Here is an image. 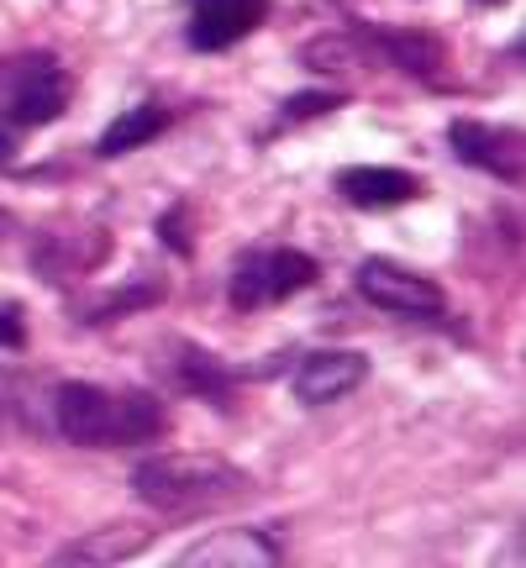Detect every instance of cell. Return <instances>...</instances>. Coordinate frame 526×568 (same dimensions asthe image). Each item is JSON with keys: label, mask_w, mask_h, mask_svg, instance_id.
Wrapping results in <instances>:
<instances>
[{"label": "cell", "mask_w": 526, "mask_h": 568, "mask_svg": "<svg viewBox=\"0 0 526 568\" xmlns=\"http://www.w3.org/2000/svg\"><path fill=\"white\" fill-rule=\"evenodd\" d=\"M163 126H169V111H163V105H132V111H122V116L101 132L95 153H101V159H122V153H132L142 142H153Z\"/></svg>", "instance_id": "obj_13"}, {"label": "cell", "mask_w": 526, "mask_h": 568, "mask_svg": "<svg viewBox=\"0 0 526 568\" xmlns=\"http://www.w3.org/2000/svg\"><path fill=\"white\" fill-rule=\"evenodd\" d=\"M184 568H269L280 564V548L263 531H211L205 542L180 552Z\"/></svg>", "instance_id": "obj_9"}, {"label": "cell", "mask_w": 526, "mask_h": 568, "mask_svg": "<svg viewBox=\"0 0 526 568\" xmlns=\"http://www.w3.org/2000/svg\"><path fill=\"white\" fill-rule=\"evenodd\" d=\"M316 284V258H305L301 247H274V253H247L243 264L232 268L226 295L237 311H259V305L290 301Z\"/></svg>", "instance_id": "obj_3"}, {"label": "cell", "mask_w": 526, "mask_h": 568, "mask_svg": "<svg viewBox=\"0 0 526 568\" xmlns=\"http://www.w3.org/2000/svg\"><path fill=\"white\" fill-rule=\"evenodd\" d=\"M53 422L74 447H117V443H153L169 432V410L142 395H111L101 385H84V379H63L53 389Z\"/></svg>", "instance_id": "obj_1"}, {"label": "cell", "mask_w": 526, "mask_h": 568, "mask_svg": "<svg viewBox=\"0 0 526 568\" xmlns=\"http://www.w3.org/2000/svg\"><path fill=\"white\" fill-rule=\"evenodd\" d=\"M353 284H358V295H364L368 305H380V311H390V316L432 322V316H443L447 311L443 290L426 280V274H416V268L395 264V258H364L358 274H353Z\"/></svg>", "instance_id": "obj_4"}, {"label": "cell", "mask_w": 526, "mask_h": 568, "mask_svg": "<svg viewBox=\"0 0 526 568\" xmlns=\"http://www.w3.org/2000/svg\"><path fill=\"white\" fill-rule=\"evenodd\" d=\"M337 195L358 211H390V205H405L422 195V180L405 174V169H385V163H358V169H343L337 174Z\"/></svg>", "instance_id": "obj_8"}, {"label": "cell", "mask_w": 526, "mask_h": 568, "mask_svg": "<svg viewBox=\"0 0 526 568\" xmlns=\"http://www.w3.org/2000/svg\"><path fill=\"white\" fill-rule=\"evenodd\" d=\"M247 489H253V479L243 468L222 464V458H201V453H159V458H142L132 468V495L163 516L232 506Z\"/></svg>", "instance_id": "obj_2"}, {"label": "cell", "mask_w": 526, "mask_h": 568, "mask_svg": "<svg viewBox=\"0 0 526 568\" xmlns=\"http://www.w3.org/2000/svg\"><path fill=\"white\" fill-rule=\"evenodd\" d=\"M311 69H322V74H343V69H353V48H347L343 38H326V42H311L301 53Z\"/></svg>", "instance_id": "obj_17"}, {"label": "cell", "mask_w": 526, "mask_h": 568, "mask_svg": "<svg viewBox=\"0 0 526 568\" xmlns=\"http://www.w3.org/2000/svg\"><path fill=\"white\" fill-rule=\"evenodd\" d=\"M343 95L337 90H305V95H290L280 105V122H311V116H322V111H337Z\"/></svg>", "instance_id": "obj_15"}, {"label": "cell", "mask_w": 526, "mask_h": 568, "mask_svg": "<svg viewBox=\"0 0 526 568\" xmlns=\"http://www.w3.org/2000/svg\"><path fill=\"white\" fill-rule=\"evenodd\" d=\"M142 548H148V527L117 521V527H95L74 542H63L53 552V564H122V558H138Z\"/></svg>", "instance_id": "obj_10"}, {"label": "cell", "mask_w": 526, "mask_h": 568, "mask_svg": "<svg viewBox=\"0 0 526 568\" xmlns=\"http://www.w3.org/2000/svg\"><path fill=\"white\" fill-rule=\"evenodd\" d=\"M269 17V0H190V48L222 53L247 32H259Z\"/></svg>", "instance_id": "obj_6"}, {"label": "cell", "mask_w": 526, "mask_h": 568, "mask_svg": "<svg viewBox=\"0 0 526 568\" xmlns=\"http://www.w3.org/2000/svg\"><path fill=\"white\" fill-rule=\"evenodd\" d=\"M485 6H500V0H485Z\"/></svg>", "instance_id": "obj_20"}, {"label": "cell", "mask_w": 526, "mask_h": 568, "mask_svg": "<svg viewBox=\"0 0 526 568\" xmlns=\"http://www.w3.org/2000/svg\"><path fill=\"white\" fill-rule=\"evenodd\" d=\"M169 368H174V385L184 395H201V400H216V406L232 400V374L222 368L216 353H205L195 343H174V364Z\"/></svg>", "instance_id": "obj_11"}, {"label": "cell", "mask_w": 526, "mask_h": 568, "mask_svg": "<svg viewBox=\"0 0 526 568\" xmlns=\"http://www.w3.org/2000/svg\"><path fill=\"white\" fill-rule=\"evenodd\" d=\"M153 232L169 243V253H180V258H190V253H195V243H190V205H169Z\"/></svg>", "instance_id": "obj_16"}, {"label": "cell", "mask_w": 526, "mask_h": 568, "mask_svg": "<svg viewBox=\"0 0 526 568\" xmlns=\"http://www.w3.org/2000/svg\"><path fill=\"white\" fill-rule=\"evenodd\" d=\"M374 42L390 53L395 69H405V74H416V80H426V84H437V69H443V42L437 38H426V32H405V27H380Z\"/></svg>", "instance_id": "obj_12"}, {"label": "cell", "mask_w": 526, "mask_h": 568, "mask_svg": "<svg viewBox=\"0 0 526 568\" xmlns=\"http://www.w3.org/2000/svg\"><path fill=\"white\" fill-rule=\"evenodd\" d=\"M447 142H453V153L468 169H485V174H495V180H506V184L522 180V132L485 126V122H453L447 126Z\"/></svg>", "instance_id": "obj_7"}, {"label": "cell", "mask_w": 526, "mask_h": 568, "mask_svg": "<svg viewBox=\"0 0 526 568\" xmlns=\"http://www.w3.org/2000/svg\"><path fill=\"white\" fill-rule=\"evenodd\" d=\"M163 301V284L159 280H127V290H111V295H101V301L84 311V322L90 326H105L117 322V316H132V311H148V305Z\"/></svg>", "instance_id": "obj_14"}, {"label": "cell", "mask_w": 526, "mask_h": 568, "mask_svg": "<svg viewBox=\"0 0 526 568\" xmlns=\"http://www.w3.org/2000/svg\"><path fill=\"white\" fill-rule=\"evenodd\" d=\"M27 343V326H21V305L17 301H0V347H17Z\"/></svg>", "instance_id": "obj_18"}, {"label": "cell", "mask_w": 526, "mask_h": 568, "mask_svg": "<svg viewBox=\"0 0 526 568\" xmlns=\"http://www.w3.org/2000/svg\"><path fill=\"white\" fill-rule=\"evenodd\" d=\"M368 379V358L353 347H322L295 368V400L301 406H332Z\"/></svg>", "instance_id": "obj_5"}, {"label": "cell", "mask_w": 526, "mask_h": 568, "mask_svg": "<svg viewBox=\"0 0 526 568\" xmlns=\"http://www.w3.org/2000/svg\"><path fill=\"white\" fill-rule=\"evenodd\" d=\"M0 232H6V211H0Z\"/></svg>", "instance_id": "obj_19"}]
</instances>
